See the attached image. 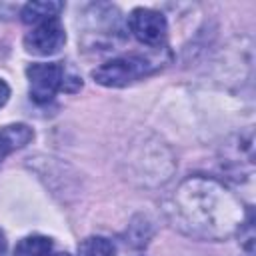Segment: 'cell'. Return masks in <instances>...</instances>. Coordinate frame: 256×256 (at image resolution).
<instances>
[{
	"mask_svg": "<svg viewBox=\"0 0 256 256\" xmlns=\"http://www.w3.org/2000/svg\"><path fill=\"white\" fill-rule=\"evenodd\" d=\"M8 98H10V88H8V84L4 80H0V108L8 102Z\"/></svg>",
	"mask_w": 256,
	"mask_h": 256,
	"instance_id": "obj_10",
	"label": "cell"
},
{
	"mask_svg": "<svg viewBox=\"0 0 256 256\" xmlns=\"http://www.w3.org/2000/svg\"><path fill=\"white\" fill-rule=\"evenodd\" d=\"M28 84H30V98L36 104L50 102L58 90L66 88V70L60 62H36L26 68Z\"/></svg>",
	"mask_w": 256,
	"mask_h": 256,
	"instance_id": "obj_3",
	"label": "cell"
},
{
	"mask_svg": "<svg viewBox=\"0 0 256 256\" xmlns=\"http://www.w3.org/2000/svg\"><path fill=\"white\" fill-rule=\"evenodd\" d=\"M158 68H160V62L150 56L126 54V56L112 58V60L104 62L102 66H98L96 70H92V78H94V82H98L102 86L122 88V86H128V84L152 74Z\"/></svg>",
	"mask_w": 256,
	"mask_h": 256,
	"instance_id": "obj_2",
	"label": "cell"
},
{
	"mask_svg": "<svg viewBox=\"0 0 256 256\" xmlns=\"http://www.w3.org/2000/svg\"><path fill=\"white\" fill-rule=\"evenodd\" d=\"M0 256H8V242L2 230H0Z\"/></svg>",
	"mask_w": 256,
	"mask_h": 256,
	"instance_id": "obj_11",
	"label": "cell"
},
{
	"mask_svg": "<svg viewBox=\"0 0 256 256\" xmlns=\"http://www.w3.org/2000/svg\"><path fill=\"white\" fill-rule=\"evenodd\" d=\"M78 256H116V248L104 236H88L78 244Z\"/></svg>",
	"mask_w": 256,
	"mask_h": 256,
	"instance_id": "obj_9",
	"label": "cell"
},
{
	"mask_svg": "<svg viewBox=\"0 0 256 256\" xmlns=\"http://www.w3.org/2000/svg\"><path fill=\"white\" fill-rule=\"evenodd\" d=\"M32 138L34 132L26 124H8L0 128V164L8 154L24 148Z\"/></svg>",
	"mask_w": 256,
	"mask_h": 256,
	"instance_id": "obj_6",
	"label": "cell"
},
{
	"mask_svg": "<svg viewBox=\"0 0 256 256\" xmlns=\"http://www.w3.org/2000/svg\"><path fill=\"white\" fill-rule=\"evenodd\" d=\"M50 254H52V240L38 234L22 238L14 248V256H50Z\"/></svg>",
	"mask_w": 256,
	"mask_h": 256,
	"instance_id": "obj_8",
	"label": "cell"
},
{
	"mask_svg": "<svg viewBox=\"0 0 256 256\" xmlns=\"http://www.w3.org/2000/svg\"><path fill=\"white\" fill-rule=\"evenodd\" d=\"M64 10V4L62 2H28L22 12H20V18L24 24H42V22H48V20H56L58 14Z\"/></svg>",
	"mask_w": 256,
	"mask_h": 256,
	"instance_id": "obj_7",
	"label": "cell"
},
{
	"mask_svg": "<svg viewBox=\"0 0 256 256\" xmlns=\"http://www.w3.org/2000/svg\"><path fill=\"white\" fill-rule=\"evenodd\" d=\"M166 212L174 228L192 238L224 240L242 228L250 208H244L222 182L190 176L172 192Z\"/></svg>",
	"mask_w": 256,
	"mask_h": 256,
	"instance_id": "obj_1",
	"label": "cell"
},
{
	"mask_svg": "<svg viewBox=\"0 0 256 256\" xmlns=\"http://www.w3.org/2000/svg\"><path fill=\"white\" fill-rule=\"evenodd\" d=\"M66 42V32L60 20H48L42 24H36L26 36H24V48L30 54L36 56H50L56 54Z\"/></svg>",
	"mask_w": 256,
	"mask_h": 256,
	"instance_id": "obj_5",
	"label": "cell"
},
{
	"mask_svg": "<svg viewBox=\"0 0 256 256\" xmlns=\"http://www.w3.org/2000/svg\"><path fill=\"white\" fill-rule=\"evenodd\" d=\"M128 28L134 38L146 46H160L168 34L164 14L152 8H134L128 16Z\"/></svg>",
	"mask_w": 256,
	"mask_h": 256,
	"instance_id": "obj_4",
	"label": "cell"
},
{
	"mask_svg": "<svg viewBox=\"0 0 256 256\" xmlns=\"http://www.w3.org/2000/svg\"><path fill=\"white\" fill-rule=\"evenodd\" d=\"M50 256H70V254H66V252H58V254H50Z\"/></svg>",
	"mask_w": 256,
	"mask_h": 256,
	"instance_id": "obj_12",
	"label": "cell"
}]
</instances>
